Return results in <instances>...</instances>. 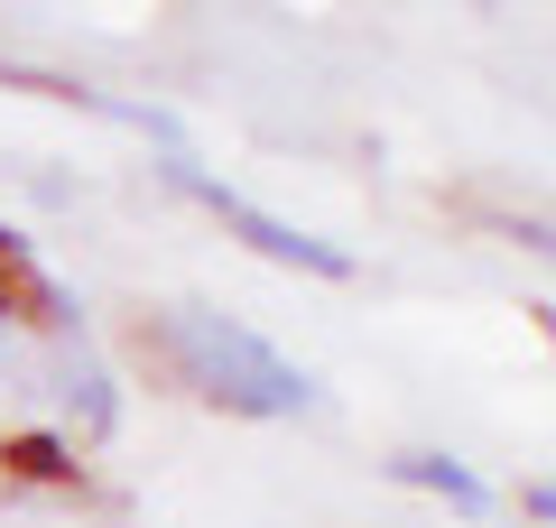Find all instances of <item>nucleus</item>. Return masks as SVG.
Instances as JSON below:
<instances>
[{"label": "nucleus", "instance_id": "423d86ee", "mask_svg": "<svg viewBox=\"0 0 556 528\" xmlns=\"http://www.w3.org/2000/svg\"><path fill=\"white\" fill-rule=\"evenodd\" d=\"M510 232H519V251H538V260H556V232H547V223H510Z\"/></svg>", "mask_w": 556, "mask_h": 528}, {"label": "nucleus", "instance_id": "f257e3e1", "mask_svg": "<svg viewBox=\"0 0 556 528\" xmlns=\"http://www.w3.org/2000/svg\"><path fill=\"white\" fill-rule=\"evenodd\" d=\"M139 362H159L177 390L214 399V408H232V417H298L306 399H316V380H306L298 362H278L251 325H232V315H214V306H159L139 325Z\"/></svg>", "mask_w": 556, "mask_h": 528}, {"label": "nucleus", "instance_id": "7ed1b4c3", "mask_svg": "<svg viewBox=\"0 0 556 528\" xmlns=\"http://www.w3.org/2000/svg\"><path fill=\"white\" fill-rule=\"evenodd\" d=\"M390 482L437 491V501L464 510V519H492V482H482L473 464H455V454H390Z\"/></svg>", "mask_w": 556, "mask_h": 528}, {"label": "nucleus", "instance_id": "20e7f679", "mask_svg": "<svg viewBox=\"0 0 556 528\" xmlns=\"http://www.w3.org/2000/svg\"><path fill=\"white\" fill-rule=\"evenodd\" d=\"M0 473H20V482H75V445L65 436H0Z\"/></svg>", "mask_w": 556, "mask_h": 528}, {"label": "nucleus", "instance_id": "f03ea898", "mask_svg": "<svg viewBox=\"0 0 556 528\" xmlns=\"http://www.w3.org/2000/svg\"><path fill=\"white\" fill-rule=\"evenodd\" d=\"M167 176H177V186H186V196H195V204H214V214L232 223V232L251 241L260 260H288V269H316V278H353V260H343L334 241H316V232H298V223L260 214L251 196H232V186H214V176H204V167H186V158H177V167H167Z\"/></svg>", "mask_w": 556, "mask_h": 528}, {"label": "nucleus", "instance_id": "39448f33", "mask_svg": "<svg viewBox=\"0 0 556 528\" xmlns=\"http://www.w3.org/2000/svg\"><path fill=\"white\" fill-rule=\"evenodd\" d=\"M519 510H529V519H547V528H556V482H529V491H519Z\"/></svg>", "mask_w": 556, "mask_h": 528}]
</instances>
